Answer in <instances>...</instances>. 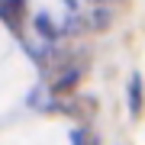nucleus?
I'll return each instance as SVG.
<instances>
[{"label": "nucleus", "instance_id": "1", "mask_svg": "<svg viewBox=\"0 0 145 145\" xmlns=\"http://www.w3.org/2000/svg\"><path fill=\"white\" fill-rule=\"evenodd\" d=\"M23 16H26V0H0V20L10 29H20Z\"/></svg>", "mask_w": 145, "mask_h": 145}, {"label": "nucleus", "instance_id": "2", "mask_svg": "<svg viewBox=\"0 0 145 145\" xmlns=\"http://www.w3.org/2000/svg\"><path fill=\"white\" fill-rule=\"evenodd\" d=\"M145 110V100H142V74H132L129 78V113L139 119Z\"/></svg>", "mask_w": 145, "mask_h": 145}, {"label": "nucleus", "instance_id": "3", "mask_svg": "<svg viewBox=\"0 0 145 145\" xmlns=\"http://www.w3.org/2000/svg\"><path fill=\"white\" fill-rule=\"evenodd\" d=\"M78 81H81V68H71L68 74H61V78L52 84V93L55 97H71V90L78 87Z\"/></svg>", "mask_w": 145, "mask_h": 145}, {"label": "nucleus", "instance_id": "4", "mask_svg": "<svg viewBox=\"0 0 145 145\" xmlns=\"http://www.w3.org/2000/svg\"><path fill=\"white\" fill-rule=\"evenodd\" d=\"M36 29H39V36L45 39V42H55L58 36H61V32H58V26H55L52 20H48L45 13H39V16H36Z\"/></svg>", "mask_w": 145, "mask_h": 145}]
</instances>
